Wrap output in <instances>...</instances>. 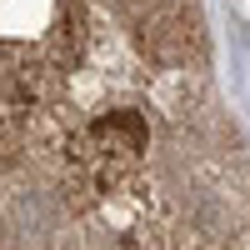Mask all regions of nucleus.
<instances>
[{"instance_id": "1", "label": "nucleus", "mask_w": 250, "mask_h": 250, "mask_svg": "<svg viewBox=\"0 0 250 250\" xmlns=\"http://www.w3.org/2000/svg\"><path fill=\"white\" fill-rule=\"evenodd\" d=\"M75 250H250V120L230 115L150 160L80 225Z\"/></svg>"}]
</instances>
